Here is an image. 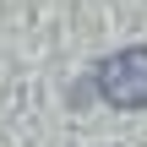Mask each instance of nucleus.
I'll return each instance as SVG.
<instances>
[{
    "instance_id": "obj_1",
    "label": "nucleus",
    "mask_w": 147,
    "mask_h": 147,
    "mask_svg": "<svg viewBox=\"0 0 147 147\" xmlns=\"http://www.w3.org/2000/svg\"><path fill=\"white\" fill-rule=\"evenodd\" d=\"M98 98L115 109H147V44L115 49L109 60H98Z\"/></svg>"
}]
</instances>
